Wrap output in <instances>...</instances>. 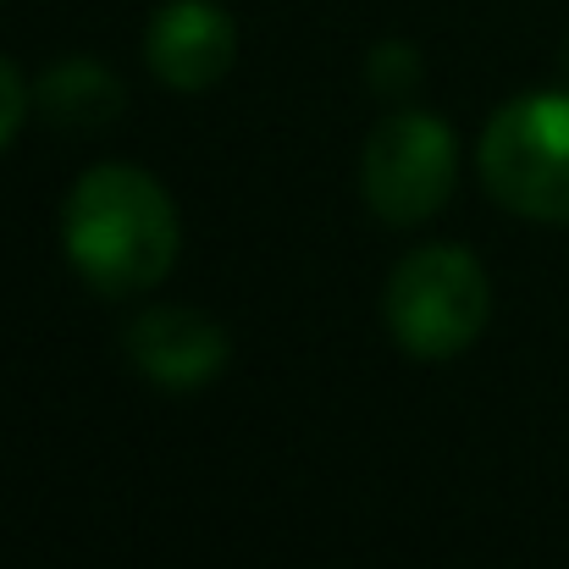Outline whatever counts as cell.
I'll list each match as a JSON object with an SVG mask.
<instances>
[{"mask_svg":"<svg viewBox=\"0 0 569 569\" xmlns=\"http://www.w3.org/2000/svg\"><path fill=\"white\" fill-rule=\"evenodd\" d=\"M459 189V139L437 111L398 106L360 150V193L387 227L431 221Z\"/></svg>","mask_w":569,"mask_h":569,"instance_id":"obj_4","label":"cell"},{"mask_svg":"<svg viewBox=\"0 0 569 569\" xmlns=\"http://www.w3.org/2000/svg\"><path fill=\"white\" fill-rule=\"evenodd\" d=\"M387 332L415 360L465 355L492 321V277L465 243L409 249L381 293Z\"/></svg>","mask_w":569,"mask_h":569,"instance_id":"obj_2","label":"cell"},{"mask_svg":"<svg viewBox=\"0 0 569 569\" xmlns=\"http://www.w3.org/2000/svg\"><path fill=\"white\" fill-rule=\"evenodd\" d=\"M144 61L167 89L204 94L232 72L238 28L216 0H167L144 28Z\"/></svg>","mask_w":569,"mask_h":569,"instance_id":"obj_6","label":"cell"},{"mask_svg":"<svg viewBox=\"0 0 569 569\" xmlns=\"http://www.w3.org/2000/svg\"><path fill=\"white\" fill-rule=\"evenodd\" d=\"M28 106H33V89H28V83H22V72L0 56V150L17 139V128H22Z\"/></svg>","mask_w":569,"mask_h":569,"instance_id":"obj_9","label":"cell"},{"mask_svg":"<svg viewBox=\"0 0 569 569\" xmlns=\"http://www.w3.org/2000/svg\"><path fill=\"white\" fill-rule=\"evenodd\" d=\"M426 78V61L409 39H381L377 50L366 56V83L377 89L381 100H403L415 94V83Z\"/></svg>","mask_w":569,"mask_h":569,"instance_id":"obj_8","label":"cell"},{"mask_svg":"<svg viewBox=\"0 0 569 569\" xmlns=\"http://www.w3.org/2000/svg\"><path fill=\"white\" fill-rule=\"evenodd\" d=\"M476 167L509 216L569 227V89H537L498 106L481 128Z\"/></svg>","mask_w":569,"mask_h":569,"instance_id":"obj_3","label":"cell"},{"mask_svg":"<svg viewBox=\"0 0 569 569\" xmlns=\"http://www.w3.org/2000/svg\"><path fill=\"white\" fill-rule=\"evenodd\" d=\"M33 111L56 128H72V133H89V128H106L128 111V89L122 78L94 61V56H61L39 72L33 83Z\"/></svg>","mask_w":569,"mask_h":569,"instance_id":"obj_7","label":"cell"},{"mask_svg":"<svg viewBox=\"0 0 569 569\" xmlns=\"http://www.w3.org/2000/svg\"><path fill=\"white\" fill-rule=\"evenodd\" d=\"M61 249L94 293L133 299L172 277L183 249V221L172 193L144 167L100 161L67 189Z\"/></svg>","mask_w":569,"mask_h":569,"instance_id":"obj_1","label":"cell"},{"mask_svg":"<svg viewBox=\"0 0 569 569\" xmlns=\"http://www.w3.org/2000/svg\"><path fill=\"white\" fill-rule=\"evenodd\" d=\"M559 67H565V78H569V39H565V50H559Z\"/></svg>","mask_w":569,"mask_h":569,"instance_id":"obj_10","label":"cell"},{"mask_svg":"<svg viewBox=\"0 0 569 569\" xmlns=\"http://www.w3.org/2000/svg\"><path fill=\"white\" fill-rule=\"evenodd\" d=\"M128 360L144 381L161 392H199L227 371L232 338L216 316L193 305H150L144 316L128 321Z\"/></svg>","mask_w":569,"mask_h":569,"instance_id":"obj_5","label":"cell"}]
</instances>
